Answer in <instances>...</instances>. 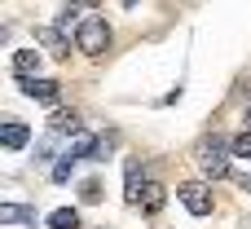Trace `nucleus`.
Masks as SVG:
<instances>
[{"instance_id":"obj_1","label":"nucleus","mask_w":251,"mask_h":229,"mask_svg":"<svg viewBox=\"0 0 251 229\" xmlns=\"http://www.w3.org/2000/svg\"><path fill=\"white\" fill-rule=\"evenodd\" d=\"M75 44H79L88 57H97V53H106V44H110V26H106L101 18H84V26L75 31Z\"/></svg>"},{"instance_id":"obj_2","label":"nucleus","mask_w":251,"mask_h":229,"mask_svg":"<svg viewBox=\"0 0 251 229\" xmlns=\"http://www.w3.org/2000/svg\"><path fill=\"white\" fill-rule=\"evenodd\" d=\"M199 168H203V177H212V181L229 177V159H225L221 141H207V146H203V154H199Z\"/></svg>"},{"instance_id":"obj_3","label":"nucleus","mask_w":251,"mask_h":229,"mask_svg":"<svg viewBox=\"0 0 251 229\" xmlns=\"http://www.w3.org/2000/svg\"><path fill=\"white\" fill-rule=\"evenodd\" d=\"M176 194H181L185 212H194V216H207V212H212V190H207L203 181H190V185H181Z\"/></svg>"},{"instance_id":"obj_4","label":"nucleus","mask_w":251,"mask_h":229,"mask_svg":"<svg viewBox=\"0 0 251 229\" xmlns=\"http://www.w3.org/2000/svg\"><path fill=\"white\" fill-rule=\"evenodd\" d=\"M35 71H40V53L35 49H18L13 53V75L26 84V79H35Z\"/></svg>"},{"instance_id":"obj_5","label":"nucleus","mask_w":251,"mask_h":229,"mask_svg":"<svg viewBox=\"0 0 251 229\" xmlns=\"http://www.w3.org/2000/svg\"><path fill=\"white\" fill-rule=\"evenodd\" d=\"M163 203H168V190H163L159 181H146V190H141V203H137V207L154 216V212H163Z\"/></svg>"},{"instance_id":"obj_6","label":"nucleus","mask_w":251,"mask_h":229,"mask_svg":"<svg viewBox=\"0 0 251 229\" xmlns=\"http://www.w3.org/2000/svg\"><path fill=\"white\" fill-rule=\"evenodd\" d=\"M0 141H4L9 150H22V146L31 141V132H26V124H18V119H4V128H0Z\"/></svg>"},{"instance_id":"obj_7","label":"nucleus","mask_w":251,"mask_h":229,"mask_svg":"<svg viewBox=\"0 0 251 229\" xmlns=\"http://www.w3.org/2000/svg\"><path fill=\"white\" fill-rule=\"evenodd\" d=\"M35 40H40L53 57H66V35H62L57 26H40V31H35Z\"/></svg>"},{"instance_id":"obj_8","label":"nucleus","mask_w":251,"mask_h":229,"mask_svg":"<svg viewBox=\"0 0 251 229\" xmlns=\"http://www.w3.org/2000/svg\"><path fill=\"white\" fill-rule=\"evenodd\" d=\"M22 93L35 97V102H57V79H26Z\"/></svg>"},{"instance_id":"obj_9","label":"nucleus","mask_w":251,"mask_h":229,"mask_svg":"<svg viewBox=\"0 0 251 229\" xmlns=\"http://www.w3.org/2000/svg\"><path fill=\"white\" fill-rule=\"evenodd\" d=\"M0 221L4 225H35V212L31 207H18V203H4L0 207Z\"/></svg>"},{"instance_id":"obj_10","label":"nucleus","mask_w":251,"mask_h":229,"mask_svg":"<svg viewBox=\"0 0 251 229\" xmlns=\"http://www.w3.org/2000/svg\"><path fill=\"white\" fill-rule=\"evenodd\" d=\"M53 132H84V124H79V115L75 110H53Z\"/></svg>"},{"instance_id":"obj_11","label":"nucleus","mask_w":251,"mask_h":229,"mask_svg":"<svg viewBox=\"0 0 251 229\" xmlns=\"http://www.w3.org/2000/svg\"><path fill=\"white\" fill-rule=\"evenodd\" d=\"M49 225L53 229H79V212H75V207H57V212L49 216Z\"/></svg>"},{"instance_id":"obj_12","label":"nucleus","mask_w":251,"mask_h":229,"mask_svg":"<svg viewBox=\"0 0 251 229\" xmlns=\"http://www.w3.org/2000/svg\"><path fill=\"white\" fill-rule=\"evenodd\" d=\"M229 150H234L238 159H251V132H247V128H243V132L234 137V146H229Z\"/></svg>"},{"instance_id":"obj_13","label":"nucleus","mask_w":251,"mask_h":229,"mask_svg":"<svg viewBox=\"0 0 251 229\" xmlns=\"http://www.w3.org/2000/svg\"><path fill=\"white\" fill-rule=\"evenodd\" d=\"M79 199H84V203H97V199H101V185H97V181H84V185H79Z\"/></svg>"},{"instance_id":"obj_14","label":"nucleus","mask_w":251,"mask_h":229,"mask_svg":"<svg viewBox=\"0 0 251 229\" xmlns=\"http://www.w3.org/2000/svg\"><path fill=\"white\" fill-rule=\"evenodd\" d=\"M66 177H71V159H62V163L53 168V181H66Z\"/></svg>"},{"instance_id":"obj_15","label":"nucleus","mask_w":251,"mask_h":229,"mask_svg":"<svg viewBox=\"0 0 251 229\" xmlns=\"http://www.w3.org/2000/svg\"><path fill=\"white\" fill-rule=\"evenodd\" d=\"M243 124H247V132H251V106H247V119H243Z\"/></svg>"}]
</instances>
